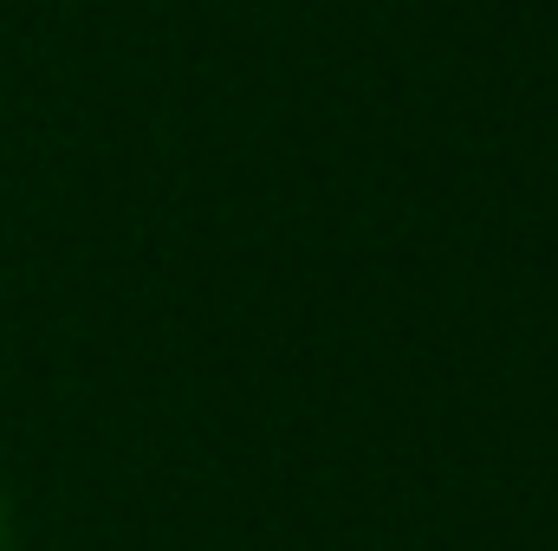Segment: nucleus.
Instances as JSON below:
<instances>
[]
</instances>
